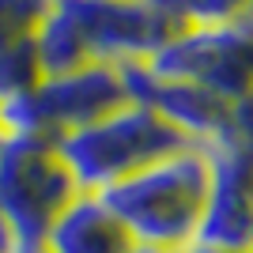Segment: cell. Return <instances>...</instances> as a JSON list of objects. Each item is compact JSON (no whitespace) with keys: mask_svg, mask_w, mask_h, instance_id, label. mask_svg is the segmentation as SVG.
I'll return each mask as SVG.
<instances>
[{"mask_svg":"<svg viewBox=\"0 0 253 253\" xmlns=\"http://www.w3.org/2000/svg\"><path fill=\"white\" fill-rule=\"evenodd\" d=\"M38 84H42V64H38V53H34V38L4 45L0 49V102L27 95Z\"/></svg>","mask_w":253,"mask_h":253,"instance_id":"obj_10","label":"cell"},{"mask_svg":"<svg viewBox=\"0 0 253 253\" xmlns=\"http://www.w3.org/2000/svg\"><path fill=\"white\" fill-rule=\"evenodd\" d=\"M49 253H132L136 242L98 193H76L45 231Z\"/></svg>","mask_w":253,"mask_h":253,"instance_id":"obj_8","label":"cell"},{"mask_svg":"<svg viewBox=\"0 0 253 253\" xmlns=\"http://www.w3.org/2000/svg\"><path fill=\"white\" fill-rule=\"evenodd\" d=\"M201 151L211 163V185L189 246L253 253V159L227 140Z\"/></svg>","mask_w":253,"mask_h":253,"instance_id":"obj_6","label":"cell"},{"mask_svg":"<svg viewBox=\"0 0 253 253\" xmlns=\"http://www.w3.org/2000/svg\"><path fill=\"white\" fill-rule=\"evenodd\" d=\"M211 185V163L201 148H181L155 159L136 174L114 181L98 197L125 223L136 246L185 250L197 234Z\"/></svg>","mask_w":253,"mask_h":253,"instance_id":"obj_2","label":"cell"},{"mask_svg":"<svg viewBox=\"0 0 253 253\" xmlns=\"http://www.w3.org/2000/svg\"><path fill=\"white\" fill-rule=\"evenodd\" d=\"M42 132L57 144L64 132H76L84 125H95L114 110L128 106L125 84H121V68L117 64L91 61L84 68L61 76H42V84L31 91Z\"/></svg>","mask_w":253,"mask_h":253,"instance_id":"obj_7","label":"cell"},{"mask_svg":"<svg viewBox=\"0 0 253 253\" xmlns=\"http://www.w3.org/2000/svg\"><path fill=\"white\" fill-rule=\"evenodd\" d=\"M227 144L242 148L253 159V91H246L242 98L231 102V125H227Z\"/></svg>","mask_w":253,"mask_h":253,"instance_id":"obj_12","label":"cell"},{"mask_svg":"<svg viewBox=\"0 0 253 253\" xmlns=\"http://www.w3.org/2000/svg\"><path fill=\"white\" fill-rule=\"evenodd\" d=\"M76 193L80 189L64 170L57 144L0 136V215L15 231L19 246L45 242L49 223Z\"/></svg>","mask_w":253,"mask_h":253,"instance_id":"obj_4","label":"cell"},{"mask_svg":"<svg viewBox=\"0 0 253 253\" xmlns=\"http://www.w3.org/2000/svg\"><path fill=\"white\" fill-rule=\"evenodd\" d=\"M181 148H193V144L178 128H170L151 106L140 102H128L95 125L64 132L57 140V155L80 193H102L114 181Z\"/></svg>","mask_w":253,"mask_h":253,"instance_id":"obj_3","label":"cell"},{"mask_svg":"<svg viewBox=\"0 0 253 253\" xmlns=\"http://www.w3.org/2000/svg\"><path fill=\"white\" fill-rule=\"evenodd\" d=\"M174 27H227L242 23L253 0H151Z\"/></svg>","mask_w":253,"mask_h":253,"instance_id":"obj_9","label":"cell"},{"mask_svg":"<svg viewBox=\"0 0 253 253\" xmlns=\"http://www.w3.org/2000/svg\"><path fill=\"white\" fill-rule=\"evenodd\" d=\"M242 23H246V31L253 34V4H250V11H246V19H242Z\"/></svg>","mask_w":253,"mask_h":253,"instance_id":"obj_16","label":"cell"},{"mask_svg":"<svg viewBox=\"0 0 253 253\" xmlns=\"http://www.w3.org/2000/svg\"><path fill=\"white\" fill-rule=\"evenodd\" d=\"M178 31L151 0H49L34 53L42 76H61L91 61H148Z\"/></svg>","mask_w":253,"mask_h":253,"instance_id":"obj_1","label":"cell"},{"mask_svg":"<svg viewBox=\"0 0 253 253\" xmlns=\"http://www.w3.org/2000/svg\"><path fill=\"white\" fill-rule=\"evenodd\" d=\"M15 253H49L45 242H31V246H15Z\"/></svg>","mask_w":253,"mask_h":253,"instance_id":"obj_13","label":"cell"},{"mask_svg":"<svg viewBox=\"0 0 253 253\" xmlns=\"http://www.w3.org/2000/svg\"><path fill=\"white\" fill-rule=\"evenodd\" d=\"M132 253H185V250H163V246H136Z\"/></svg>","mask_w":253,"mask_h":253,"instance_id":"obj_14","label":"cell"},{"mask_svg":"<svg viewBox=\"0 0 253 253\" xmlns=\"http://www.w3.org/2000/svg\"><path fill=\"white\" fill-rule=\"evenodd\" d=\"M45 8L49 0H0V49L15 42H31Z\"/></svg>","mask_w":253,"mask_h":253,"instance_id":"obj_11","label":"cell"},{"mask_svg":"<svg viewBox=\"0 0 253 253\" xmlns=\"http://www.w3.org/2000/svg\"><path fill=\"white\" fill-rule=\"evenodd\" d=\"M185 253H223V250H208V246H185Z\"/></svg>","mask_w":253,"mask_h":253,"instance_id":"obj_15","label":"cell"},{"mask_svg":"<svg viewBox=\"0 0 253 253\" xmlns=\"http://www.w3.org/2000/svg\"><path fill=\"white\" fill-rule=\"evenodd\" d=\"M144 64L159 80L197 84L223 102H234L253 91V34L246 23L178 27Z\"/></svg>","mask_w":253,"mask_h":253,"instance_id":"obj_5","label":"cell"}]
</instances>
